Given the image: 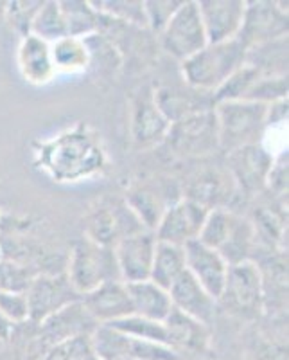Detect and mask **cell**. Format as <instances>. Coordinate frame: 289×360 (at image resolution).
<instances>
[{
    "instance_id": "obj_1",
    "label": "cell",
    "mask_w": 289,
    "mask_h": 360,
    "mask_svg": "<svg viewBox=\"0 0 289 360\" xmlns=\"http://www.w3.org/2000/svg\"><path fill=\"white\" fill-rule=\"evenodd\" d=\"M34 162L54 182H79L105 169L106 153L94 130L79 123L34 144Z\"/></svg>"
},
{
    "instance_id": "obj_2",
    "label": "cell",
    "mask_w": 289,
    "mask_h": 360,
    "mask_svg": "<svg viewBox=\"0 0 289 360\" xmlns=\"http://www.w3.org/2000/svg\"><path fill=\"white\" fill-rule=\"evenodd\" d=\"M246 47L239 40L207 44L194 56L182 62V78L200 94H214L234 72L246 63Z\"/></svg>"
},
{
    "instance_id": "obj_3",
    "label": "cell",
    "mask_w": 289,
    "mask_h": 360,
    "mask_svg": "<svg viewBox=\"0 0 289 360\" xmlns=\"http://www.w3.org/2000/svg\"><path fill=\"white\" fill-rule=\"evenodd\" d=\"M198 240L217 250L228 265L252 262V252L257 249L253 221L224 207L208 211Z\"/></svg>"
},
{
    "instance_id": "obj_4",
    "label": "cell",
    "mask_w": 289,
    "mask_h": 360,
    "mask_svg": "<svg viewBox=\"0 0 289 360\" xmlns=\"http://www.w3.org/2000/svg\"><path fill=\"white\" fill-rule=\"evenodd\" d=\"M268 105L253 101H221L214 105L217 123V144L224 153H232L252 144H261L266 130Z\"/></svg>"
},
{
    "instance_id": "obj_5",
    "label": "cell",
    "mask_w": 289,
    "mask_h": 360,
    "mask_svg": "<svg viewBox=\"0 0 289 360\" xmlns=\"http://www.w3.org/2000/svg\"><path fill=\"white\" fill-rule=\"evenodd\" d=\"M65 274L81 297L101 287L102 283L121 281L114 249L98 245L86 236L79 238L70 249Z\"/></svg>"
},
{
    "instance_id": "obj_6",
    "label": "cell",
    "mask_w": 289,
    "mask_h": 360,
    "mask_svg": "<svg viewBox=\"0 0 289 360\" xmlns=\"http://www.w3.org/2000/svg\"><path fill=\"white\" fill-rule=\"evenodd\" d=\"M217 304L239 319H257L264 310V287L261 269L255 262L228 266L227 281Z\"/></svg>"
},
{
    "instance_id": "obj_7",
    "label": "cell",
    "mask_w": 289,
    "mask_h": 360,
    "mask_svg": "<svg viewBox=\"0 0 289 360\" xmlns=\"http://www.w3.org/2000/svg\"><path fill=\"white\" fill-rule=\"evenodd\" d=\"M160 40L163 51L176 58L180 63L203 49L208 40L196 0L182 2L166 27L160 31Z\"/></svg>"
},
{
    "instance_id": "obj_8",
    "label": "cell",
    "mask_w": 289,
    "mask_h": 360,
    "mask_svg": "<svg viewBox=\"0 0 289 360\" xmlns=\"http://www.w3.org/2000/svg\"><path fill=\"white\" fill-rule=\"evenodd\" d=\"M147 231L126 200L114 204H99L85 218V236L94 243L114 249L119 240L130 234Z\"/></svg>"
},
{
    "instance_id": "obj_9",
    "label": "cell",
    "mask_w": 289,
    "mask_h": 360,
    "mask_svg": "<svg viewBox=\"0 0 289 360\" xmlns=\"http://www.w3.org/2000/svg\"><path fill=\"white\" fill-rule=\"evenodd\" d=\"M176 153L185 157H203L220 148L214 108L192 112L171 123L167 139Z\"/></svg>"
},
{
    "instance_id": "obj_10",
    "label": "cell",
    "mask_w": 289,
    "mask_h": 360,
    "mask_svg": "<svg viewBox=\"0 0 289 360\" xmlns=\"http://www.w3.org/2000/svg\"><path fill=\"white\" fill-rule=\"evenodd\" d=\"M281 38H288V2H246L245 20L237 37L246 51Z\"/></svg>"
},
{
    "instance_id": "obj_11",
    "label": "cell",
    "mask_w": 289,
    "mask_h": 360,
    "mask_svg": "<svg viewBox=\"0 0 289 360\" xmlns=\"http://www.w3.org/2000/svg\"><path fill=\"white\" fill-rule=\"evenodd\" d=\"M29 310V323L40 324L62 308L81 301L74 290L65 272L58 274H36L25 292Z\"/></svg>"
},
{
    "instance_id": "obj_12",
    "label": "cell",
    "mask_w": 289,
    "mask_h": 360,
    "mask_svg": "<svg viewBox=\"0 0 289 360\" xmlns=\"http://www.w3.org/2000/svg\"><path fill=\"white\" fill-rule=\"evenodd\" d=\"M210 209L201 205L192 198H178L169 204L166 213L160 218L155 229V238L159 242L173 243L184 247L189 242H194L200 236L203 221Z\"/></svg>"
},
{
    "instance_id": "obj_13",
    "label": "cell",
    "mask_w": 289,
    "mask_h": 360,
    "mask_svg": "<svg viewBox=\"0 0 289 360\" xmlns=\"http://www.w3.org/2000/svg\"><path fill=\"white\" fill-rule=\"evenodd\" d=\"M131 137L135 144L140 148H149L160 144L167 139L171 123L160 110L159 103L155 99V90L149 86L142 89L135 94L131 101V117H130Z\"/></svg>"
},
{
    "instance_id": "obj_14",
    "label": "cell",
    "mask_w": 289,
    "mask_h": 360,
    "mask_svg": "<svg viewBox=\"0 0 289 360\" xmlns=\"http://www.w3.org/2000/svg\"><path fill=\"white\" fill-rule=\"evenodd\" d=\"M155 247L156 238L153 231H142L119 240L114 247V254L121 281L130 285L149 279Z\"/></svg>"
},
{
    "instance_id": "obj_15",
    "label": "cell",
    "mask_w": 289,
    "mask_h": 360,
    "mask_svg": "<svg viewBox=\"0 0 289 360\" xmlns=\"http://www.w3.org/2000/svg\"><path fill=\"white\" fill-rule=\"evenodd\" d=\"M201 20L208 44L236 40L245 20V0H200Z\"/></svg>"
},
{
    "instance_id": "obj_16",
    "label": "cell",
    "mask_w": 289,
    "mask_h": 360,
    "mask_svg": "<svg viewBox=\"0 0 289 360\" xmlns=\"http://www.w3.org/2000/svg\"><path fill=\"white\" fill-rule=\"evenodd\" d=\"M184 252L185 270L217 301L223 292L230 265L224 262V258L217 250L210 249L200 240H194V242L184 245Z\"/></svg>"
},
{
    "instance_id": "obj_17",
    "label": "cell",
    "mask_w": 289,
    "mask_h": 360,
    "mask_svg": "<svg viewBox=\"0 0 289 360\" xmlns=\"http://www.w3.org/2000/svg\"><path fill=\"white\" fill-rule=\"evenodd\" d=\"M230 173L241 191L255 195L266 188L268 173L271 169L273 155L262 144H252L228 153Z\"/></svg>"
},
{
    "instance_id": "obj_18",
    "label": "cell",
    "mask_w": 289,
    "mask_h": 360,
    "mask_svg": "<svg viewBox=\"0 0 289 360\" xmlns=\"http://www.w3.org/2000/svg\"><path fill=\"white\" fill-rule=\"evenodd\" d=\"M98 326L99 324L90 317L81 301H78L38 324V339L51 348L54 344L65 342L69 339L92 335Z\"/></svg>"
},
{
    "instance_id": "obj_19",
    "label": "cell",
    "mask_w": 289,
    "mask_h": 360,
    "mask_svg": "<svg viewBox=\"0 0 289 360\" xmlns=\"http://www.w3.org/2000/svg\"><path fill=\"white\" fill-rule=\"evenodd\" d=\"M81 303L98 324H110L133 315V307L126 283L108 281L83 295Z\"/></svg>"
},
{
    "instance_id": "obj_20",
    "label": "cell",
    "mask_w": 289,
    "mask_h": 360,
    "mask_svg": "<svg viewBox=\"0 0 289 360\" xmlns=\"http://www.w3.org/2000/svg\"><path fill=\"white\" fill-rule=\"evenodd\" d=\"M169 297H171L173 308L182 314L189 315L192 319L200 321L203 324H210L216 319L217 301L196 281L187 270L180 276L169 288Z\"/></svg>"
},
{
    "instance_id": "obj_21",
    "label": "cell",
    "mask_w": 289,
    "mask_h": 360,
    "mask_svg": "<svg viewBox=\"0 0 289 360\" xmlns=\"http://www.w3.org/2000/svg\"><path fill=\"white\" fill-rule=\"evenodd\" d=\"M18 70L22 78L31 85H47L56 76V67L51 54V44L34 34H27L20 40L17 53Z\"/></svg>"
},
{
    "instance_id": "obj_22",
    "label": "cell",
    "mask_w": 289,
    "mask_h": 360,
    "mask_svg": "<svg viewBox=\"0 0 289 360\" xmlns=\"http://www.w3.org/2000/svg\"><path fill=\"white\" fill-rule=\"evenodd\" d=\"M163 324L169 335V346L180 355L185 352L192 355H203L210 348V332L207 324L192 319L175 308L167 315Z\"/></svg>"
},
{
    "instance_id": "obj_23",
    "label": "cell",
    "mask_w": 289,
    "mask_h": 360,
    "mask_svg": "<svg viewBox=\"0 0 289 360\" xmlns=\"http://www.w3.org/2000/svg\"><path fill=\"white\" fill-rule=\"evenodd\" d=\"M126 287L133 307V315L151 321H166L167 315L171 314L173 303L166 288L159 287L149 279L130 283Z\"/></svg>"
},
{
    "instance_id": "obj_24",
    "label": "cell",
    "mask_w": 289,
    "mask_h": 360,
    "mask_svg": "<svg viewBox=\"0 0 289 360\" xmlns=\"http://www.w3.org/2000/svg\"><path fill=\"white\" fill-rule=\"evenodd\" d=\"M185 272V252L184 247L173 245V243L159 242L156 240L155 256L151 265L149 281L159 287L169 290L173 283Z\"/></svg>"
},
{
    "instance_id": "obj_25",
    "label": "cell",
    "mask_w": 289,
    "mask_h": 360,
    "mask_svg": "<svg viewBox=\"0 0 289 360\" xmlns=\"http://www.w3.org/2000/svg\"><path fill=\"white\" fill-rule=\"evenodd\" d=\"M67 25V37L88 38L101 33V13H98L92 2L85 0H67L60 2Z\"/></svg>"
},
{
    "instance_id": "obj_26",
    "label": "cell",
    "mask_w": 289,
    "mask_h": 360,
    "mask_svg": "<svg viewBox=\"0 0 289 360\" xmlns=\"http://www.w3.org/2000/svg\"><path fill=\"white\" fill-rule=\"evenodd\" d=\"M56 72H85L90 67V53L83 38L65 37L51 44Z\"/></svg>"
},
{
    "instance_id": "obj_27",
    "label": "cell",
    "mask_w": 289,
    "mask_h": 360,
    "mask_svg": "<svg viewBox=\"0 0 289 360\" xmlns=\"http://www.w3.org/2000/svg\"><path fill=\"white\" fill-rule=\"evenodd\" d=\"M246 63L264 76H288V38L248 49Z\"/></svg>"
},
{
    "instance_id": "obj_28",
    "label": "cell",
    "mask_w": 289,
    "mask_h": 360,
    "mask_svg": "<svg viewBox=\"0 0 289 360\" xmlns=\"http://www.w3.org/2000/svg\"><path fill=\"white\" fill-rule=\"evenodd\" d=\"M126 204L130 205V209L137 214L142 225L147 231H153L155 233L156 225H159L160 218L166 213V209L169 207V204H166L162 198V195L155 191L149 186H140V188H135L130 195H126ZM173 204V202H171Z\"/></svg>"
},
{
    "instance_id": "obj_29",
    "label": "cell",
    "mask_w": 289,
    "mask_h": 360,
    "mask_svg": "<svg viewBox=\"0 0 289 360\" xmlns=\"http://www.w3.org/2000/svg\"><path fill=\"white\" fill-rule=\"evenodd\" d=\"M90 342L98 360H133L130 337L108 324H99L90 335Z\"/></svg>"
},
{
    "instance_id": "obj_30",
    "label": "cell",
    "mask_w": 289,
    "mask_h": 360,
    "mask_svg": "<svg viewBox=\"0 0 289 360\" xmlns=\"http://www.w3.org/2000/svg\"><path fill=\"white\" fill-rule=\"evenodd\" d=\"M41 38L47 44H54L60 38L67 37V25L63 18L62 6L56 0H43L41 8L38 9L36 17L31 24V33Z\"/></svg>"
},
{
    "instance_id": "obj_31",
    "label": "cell",
    "mask_w": 289,
    "mask_h": 360,
    "mask_svg": "<svg viewBox=\"0 0 289 360\" xmlns=\"http://www.w3.org/2000/svg\"><path fill=\"white\" fill-rule=\"evenodd\" d=\"M108 326L115 328V330H119V332L124 333L130 339L151 340V342L169 346V335H167V328L163 324V321H151L139 317V315H130V317H124V319L110 323Z\"/></svg>"
},
{
    "instance_id": "obj_32",
    "label": "cell",
    "mask_w": 289,
    "mask_h": 360,
    "mask_svg": "<svg viewBox=\"0 0 289 360\" xmlns=\"http://www.w3.org/2000/svg\"><path fill=\"white\" fill-rule=\"evenodd\" d=\"M95 11L121 24H133L147 27L142 0H99L92 2Z\"/></svg>"
},
{
    "instance_id": "obj_33",
    "label": "cell",
    "mask_w": 289,
    "mask_h": 360,
    "mask_svg": "<svg viewBox=\"0 0 289 360\" xmlns=\"http://www.w3.org/2000/svg\"><path fill=\"white\" fill-rule=\"evenodd\" d=\"M36 272L33 269L9 258H0V292L25 294Z\"/></svg>"
},
{
    "instance_id": "obj_34",
    "label": "cell",
    "mask_w": 289,
    "mask_h": 360,
    "mask_svg": "<svg viewBox=\"0 0 289 360\" xmlns=\"http://www.w3.org/2000/svg\"><path fill=\"white\" fill-rule=\"evenodd\" d=\"M288 76H264V74H261L252 85V89L248 90L245 101L269 105L273 101L288 98Z\"/></svg>"
},
{
    "instance_id": "obj_35",
    "label": "cell",
    "mask_w": 289,
    "mask_h": 360,
    "mask_svg": "<svg viewBox=\"0 0 289 360\" xmlns=\"http://www.w3.org/2000/svg\"><path fill=\"white\" fill-rule=\"evenodd\" d=\"M41 360H98L92 349L90 335L76 337L65 342L54 344L51 348L45 349Z\"/></svg>"
},
{
    "instance_id": "obj_36",
    "label": "cell",
    "mask_w": 289,
    "mask_h": 360,
    "mask_svg": "<svg viewBox=\"0 0 289 360\" xmlns=\"http://www.w3.org/2000/svg\"><path fill=\"white\" fill-rule=\"evenodd\" d=\"M41 2L43 0H15V2H8L4 20L9 22V25L17 33H20L22 38L27 37L31 33V24L36 17L38 9L41 8Z\"/></svg>"
},
{
    "instance_id": "obj_37",
    "label": "cell",
    "mask_w": 289,
    "mask_h": 360,
    "mask_svg": "<svg viewBox=\"0 0 289 360\" xmlns=\"http://www.w3.org/2000/svg\"><path fill=\"white\" fill-rule=\"evenodd\" d=\"M184 0H146L144 2V13H146V24L155 33H160L169 18L175 15L176 9L182 6Z\"/></svg>"
},
{
    "instance_id": "obj_38",
    "label": "cell",
    "mask_w": 289,
    "mask_h": 360,
    "mask_svg": "<svg viewBox=\"0 0 289 360\" xmlns=\"http://www.w3.org/2000/svg\"><path fill=\"white\" fill-rule=\"evenodd\" d=\"M0 315L13 326L29 323V310L25 294L0 292Z\"/></svg>"
},
{
    "instance_id": "obj_39",
    "label": "cell",
    "mask_w": 289,
    "mask_h": 360,
    "mask_svg": "<svg viewBox=\"0 0 289 360\" xmlns=\"http://www.w3.org/2000/svg\"><path fill=\"white\" fill-rule=\"evenodd\" d=\"M266 188L271 189L275 195L288 193V152L282 153L278 159H273L271 169L268 173Z\"/></svg>"
},
{
    "instance_id": "obj_40",
    "label": "cell",
    "mask_w": 289,
    "mask_h": 360,
    "mask_svg": "<svg viewBox=\"0 0 289 360\" xmlns=\"http://www.w3.org/2000/svg\"><path fill=\"white\" fill-rule=\"evenodd\" d=\"M288 121V98L269 103L266 108V127L269 124H281Z\"/></svg>"
},
{
    "instance_id": "obj_41",
    "label": "cell",
    "mask_w": 289,
    "mask_h": 360,
    "mask_svg": "<svg viewBox=\"0 0 289 360\" xmlns=\"http://www.w3.org/2000/svg\"><path fill=\"white\" fill-rule=\"evenodd\" d=\"M6 6H8V2H2V0H0V20H4V15H6Z\"/></svg>"
},
{
    "instance_id": "obj_42",
    "label": "cell",
    "mask_w": 289,
    "mask_h": 360,
    "mask_svg": "<svg viewBox=\"0 0 289 360\" xmlns=\"http://www.w3.org/2000/svg\"><path fill=\"white\" fill-rule=\"evenodd\" d=\"M0 238H2V234H0ZM0 258H2V240H0Z\"/></svg>"
},
{
    "instance_id": "obj_43",
    "label": "cell",
    "mask_w": 289,
    "mask_h": 360,
    "mask_svg": "<svg viewBox=\"0 0 289 360\" xmlns=\"http://www.w3.org/2000/svg\"><path fill=\"white\" fill-rule=\"evenodd\" d=\"M0 229H2V209H0Z\"/></svg>"
}]
</instances>
